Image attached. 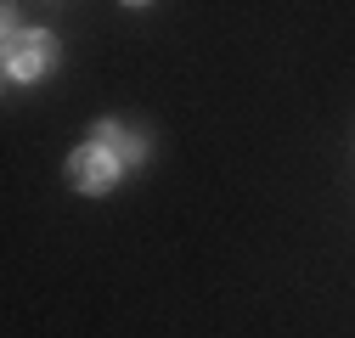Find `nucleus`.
Masks as SVG:
<instances>
[{
    "label": "nucleus",
    "mask_w": 355,
    "mask_h": 338,
    "mask_svg": "<svg viewBox=\"0 0 355 338\" xmlns=\"http://www.w3.org/2000/svg\"><path fill=\"white\" fill-rule=\"evenodd\" d=\"M46 62H51V34H12V46H6V73L12 79H34Z\"/></svg>",
    "instance_id": "nucleus-1"
},
{
    "label": "nucleus",
    "mask_w": 355,
    "mask_h": 338,
    "mask_svg": "<svg viewBox=\"0 0 355 338\" xmlns=\"http://www.w3.org/2000/svg\"><path fill=\"white\" fill-rule=\"evenodd\" d=\"M96 141H102V152H107V158H124V163H136V158H141V141H136V136H124L119 124H102Z\"/></svg>",
    "instance_id": "nucleus-3"
},
{
    "label": "nucleus",
    "mask_w": 355,
    "mask_h": 338,
    "mask_svg": "<svg viewBox=\"0 0 355 338\" xmlns=\"http://www.w3.org/2000/svg\"><path fill=\"white\" fill-rule=\"evenodd\" d=\"M73 181H79V192H107V181H113V158H107L102 147H85V152L73 158Z\"/></svg>",
    "instance_id": "nucleus-2"
}]
</instances>
